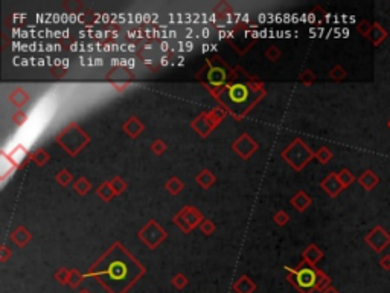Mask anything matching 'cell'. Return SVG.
<instances>
[{
	"mask_svg": "<svg viewBox=\"0 0 390 293\" xmlns=\"http://www.w3.org/2000/svg\"><path fill=\"white\" fill-rule=\"evenodd\" d=\"M98 275L102 278V283L108 290L121 293L136 281V278L141 275V270L136 266H130L127 261L116 258L110 261L104 269L96 270V276Z\"/></svg>",
	"mask_w": 390,
	"mask_h": 293,
	"instance_id": "1",
	"label": "cell"
},
{
	"mask_svg": "<svg viewBox=\"0 0 390 293\" xmlns=\"http://www.w3.org/2000/svg\"><path fill=\"white\" fill-rule=\"evenodd\" d=\"M317 280H318V270L305 266L294 272L292 276V284H294L302 293H311L317 289Z\"/></svg>",
	"mask_w": 390,
	"mask_h": 293,
	"instance_id": "2",
	"label": "cell"
},
{
	"mask_svg": "<svg viewBox=\"0 0 390 293\" xmlns=\"http://www.w3.org/2000/svg\"><path fill=\"white\" fill-rule=\"evenodd\" d=\"M365 241L377 254H381L384 249L390 246V232H387L381 225H377L366 234Z\"/></svg>",
	"mask_w": 390,
	"mask_h": 293,
	"instance_id": "3",
	"label": "cell"
},
{
	"mask_svg": "<svg viewBox=\"0 0 390 293\" xmlns=\"http://www.w3.org/2000/svg\"><path fill=\"white\" fill-rule=\"evenodd\" d=\"M229 98L232 100L233 104L243 106V104H245L250 100V90L247 89V86L236 84V86L229 89Z\"/></svg>",
	"mask_w": 390,
	"mask_h": 293,
	"instance_id": "4",
	"label": "cell"
},
{
	"mask_svg": "<svg viewBox=\"0 0 390 293\" xmlns=\"http://www.w3.org/2000/svg\"><path fill=\"white\" fill-rule=\"evenodd\" d=\"M389 37V32L386 27L380 22H373L372 23V31L369 34V40L372 41L373 46H380L383 41Z\"/></svg>",
	"mask_w": 390,
	"mask_h": 293,
	"instance_id": "5",
	"label": "cell"
},
{
	"mask_svg": "<svg viewBox=\"0 0 390 293\" xmlns=\"http://www.w3.org/2000/svg\"><path fill=\"white\" fill-rule=\"evenodd\" d=\"M358 182L366 191H372V189H375L380 185V177L375 174L372 170H366L363 174L358 177Z\"/></svg>",
	"mask_w": 390,
	"mask_h": 293,
	"instance_id": "6",
	"label": "cell"
},
{
	"mask_svg": "<svg viewBox=\"0 0 390 293\" xmlns=\"http://www.w3.org/2000/svg\"><path fill=\"white\" fill-rule=\"evenodd\" d=\"M325 189L332 195V197H336V195L343 189V185L340 184V180H339V176L336 174H331L326 180H325Z\"/></svg>",
	"mask_w": 390,
	"mask_h": 293,
	"instance_id": "7",
	"label": "cell"
},
{
	"mask_svg": "<svg viewBox=\"0 0 390 293\" xmlns=\"http://www.w3.org/2000/svg\"><path fill=\"white\" fill-rule=\"evenodd\" d=\"M339 180H340V184L343 185V188H346V186H349L354 180H355V177H354V174L351 173V171H347V170H341L340 171V174H339Z\"/></svg>",
	"mask_w": 390,
	"mask_h": 293,
	"instance_id": "8",
	"label": "cell"
},
{
	"mask_svg": "<svg viewBox=\"0 0 390 293\" xmlns=\"http://www.w3.org/2000/svg\"><path fill=\"white\" fill-rule=\"evenodd\" d=\"M357 31L363 35V37H367L369 38V34L372 31V23H369L367 20H361L358 25H357Z\"/></svg>",
	"mask_w": 390,
	"mask_h": 293,
	"instance_id": "9",
	"label": "cell"
},
{
	"mask_svg": "<svg viewBox=\"0 0 390 293\" xmlns=\"http://www.w3.org/2000/svg\"><path fill=\"white\" fill-rule=\"evenodd\" d=\"M329 283H331L329 278H328L325 273L318 272V280H317V289H316V290H320V292L326 290V289L329 287Z\"/></svg>",
	"mask_w": 390,
	"mask_h": 293,
	"instance_id": "10",
	"label": "cell"
},
{
	"mask_svg": "<svg viewBox=\"0 0 390 293\" xmlns=\"http://www.w3.org/2000/svg\"><path fill=\"white\" fill-rule=\"evenodd\" d=\"M236 290H238L240 293H250L253 290V286L250 284L247 280H243L238 286H236Z\"/></svg>",
	"mask_w": 390,
	"mask_h": 293,
	"instance_id": "11",
	"label": "cell"
},
{
	"mask_svg": "<svg viewBox=\"0 0 390 293\" xmlns=\"http://www.w3.org/2000/svg\"><path fill=\"white\" fill-rule=\"evenodd\" d=\"M380 267L384 269L386 272H390V255H384L380 258Z\"/></svg>",
	"mask_w": 390,
	"mask_h": 293,
	"instance_id": "12",
	"label": "cell"
},
{
	"mask_svg": "<svg viewBox=\"0 0 390 293\" xmlns=\"http://www.w3.org/2000/svg\"><path fill=\"white\" fill-rule=\"evenodd\" d=\"M331 75H332V78H336V80H341V78L346 77V72L343 71L341 67H336V69H334V71H332Z\"/></svg>",
	"mask_w": 390,
	"mask_h": 293,
	"instance_id": "13",
	"label": "cell"
},
{
	"mask_svg": "<svg viewBox=\"0 0 390 293\" xmlns=\"http://www.w3.org/2000/svg\"><path fill=\"white\" fill-rule=\"evenodd\" d=\"M322 293H340V292H339L337 289H334V287H328V289H326V290H323Z\"/></svg>",
	"mask_w": 390,
	"mask_h": 293,
	"instance_id": "14",
	"label": "cell"
},
{
	"mask_svg": "<svg viewBox=\"0 0 390 293\" xmlns=\"http://www.w3.org/2000/svg\"><path fill=\"white\" fill-rule=\"evenodd\" d=\"M387 129H389V130H390V119H389V121H387Z\"/></svg>",
	"mask_w": 390,
	"mask_h": 293,
	"instance_id": "15",
	"label": "cell"
},
{
	"mask_svg": "<svg viewBox=\"0 0 390 293\" xmlns=\"http://www.w3.org/2000/svg\"><path fill=\"white\" fill-rule=\"evenodd\" d=\"M81 293H87V292H81Z\"/></svg>",
	"mask_w": 390,
	"mask_h": 293,
	"instance_id": "16",
	"label": "cell"
}]
</instances>
